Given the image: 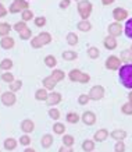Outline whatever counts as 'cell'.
Wrapping results in <instances>:
<instances>
[{
    "instance_id": "obj_1",
    "label": "cell",
    "mask_w": 132,
    "mask_h": 152,
    "mask_svg": "<svg viewBox=\"0 0 132 152\" xmlns=\"http://www.w3.org/2000/svg\"><path fill=\"white\" fill-rule=\"evenodd\" d=\"M120 84L127 89H132V64H123L118 70Z\"/></svg>"
},
{
    "instance_id": "obj_2",
    "label": "cell",
    "mask_w": 132,
    "mask_h": 152,
    "mask_svg": "<svg viewBox=\"0 0 132 152\" xmlns=\"http://www.w3.org/2000/svg\"><path fill=\"white\" fill-rule=\"evenodd\" d=\"M68 78L73 83H79V84H88L91 81V75L88 73H83L78 69H73L68 73Z\"/></svg>"
},
{
    "instance_id": "obj_3",
    "label": "cell",
    "mask_w": 132,
    "mask_h": 152,
    "mask_svg": "<svg viewBox=\"0 0 132 152\" xmlns=\"http://www.w3.org/2000/svg\"><path fill=\"white\" fill-rule=\"evenodd\" d=\"M77 9H78L79 15H81V18L82 20H88L89 17H91L93 7H92V3L89 1V0H79V1H78Z\"/></svg>"
},
{
    "instance_id": "obj_4",
    "label": "cell",
    "mask_w": 132,
    "mask_h": 152,
    "mask_svg": "<svg viewBox=\"0 0 132 152\" xmlns=\"http://www.w3.org/2000/svg\"><path fill=\"white\" fill-rule=\"evenodd\" d=\"M29 9V3L27 0H13V3L9 7V13L11 14H17V13H22L24 10Z\"/></svg>"
},
{
    "instance_id": "obj_5",
    "label": "cell",
    "mask_w": 132,
    "mask_h": 152,
    "mask_svg": "<svg viewBox=\"0 0 132 152\" xmlns=\"http://www.w3.org/2000/svg\"><path fill=\"white\" fill-rule=\"evenodd\" d=\"M104 67L107 70H111V71H115V70H120L121 67V59H120L118 56L115 55H111L109 56L104 61Z\"/></svg>"
},
{
    "instance_id": "obj_6",
    "label": "cell",
    "mask_w": 132,
    "mask_h": 152,
    "mask_svg": "<svg viewBox=\"0 0 132 152\" xmlns=\"http://www.w3.org/2000/svg\"><path fill=\"white\" fill-rule=\"evenodd\" d=\"M0 101L4 106L10 107V106H14L15 102H17V96H15V92H11V91H6L0 95Z\"/></svg>"
},
{
    "instance_id": "obj_7",
    "label": "cell",
    "mask_w": 132,
    "mask_h": 152,
    "mask_svg": "<svg viewBox=\"0 0 132 152\" xmlns=\"http://www.w3.org/2000/svg\"><path fill=\"white\" fill-rule=\"evenodd\" d=\"M88 95L91 98V101H95V102L100 101L104 96V88L102 87V85H95V87L91 88V91L88 92Z\"/></svg>"
},
{
    "instance_id": "obj_8",
    "label": "cell",
    "mask_w": 132,
    "mask_h": 152,
    "mask_svg": "<svg viewBox=\"0 0 132 152\" xmlns=\"http://www.w3.org/2000/svg\"><path fill=\"white\" fill-rule=\"evenodd\" d=\"M107 32H109L110 37L117 38V37H120V35L124 32V27L121 25V23L114 21V23L109 24V27H107Z\"/></svg>"
},
{
    "instance_id": "obj_9",
    "label": "cell",
    "mask_w": 132,
    "mask_h": 152,
    "mask_svg": "<svg viewBox=\"0 0 132 152\" xmlns=\"http://www.w3.org/2000/svg\"><path fill=\"white\" fill-rule=\"evenodd\" d=\"M113 17L117 23H121V21H127L128 20V11L123 7H115L113 10Z\"/></svg>"
},
{
    "instance_id": "obj_10",
    "label": "cell",
    "mask_w": 132,
    "mask_h": 152,
    "mask_svg": "<svg viewBox=\"0 0 132 152\" xmlns=\"http://www.w3.org/2000/svg\"><path fill=\"white\" fill-rule=\"evenodd\" d=\"M81 120L83 121V124L93 126L96 123V115L92 110H86V112H83V113H82Z\"/></svg>"
},
{
    "instance_id": "obj_11",
    "label": "cell",
    "mask_w": 132,
    "mask_h": 152,
    "mask_svg": "<svg viewBox=\"0 0 132 152\" xmlns=\"http://www.w3.org/2000/svg\"><path fill=\"white\" fill-rule=\"evenodd\" d=\"M61 99H63V96H61V94L60 92H56V91H51L50 94H49V98H47V101H46V103H47V106H56L59 105L60 102H61Z\"/></svg>"
},
{
    "instance_id": "obj_12",
    "label": "cell",
    "mask_w": 132,
    "mask_h": 152,
    "mask_svg": "<svg viewBox=\"0 0 132 152\" xmlns=\"http://www.w3.org/2000/svg\"><path fill=\"white\" fill-rule=\"evenodd\" d=\"M20 129H21V131H24L25 134H31L32 131L35 130V123H33L31 119H25L21 121Z\"/></svg>"
},
{
    "instance_id": "obj_13",
    "label": "cell",
    "mask_w": 132,
    "mask_h": 152,
    "mask_svg": "<svg viewBox=\"0 0 132 152\" xmlns=\"http://www.w3.org/2000/svg\"><path fill=\"white\" fill-rule=\"evenodd\" d=\"M14 45H15V41H14V38H11V37H4L0 39V46H1V49H4V50L13 49Z\"/></svg>"
},
{
    "instance_id": "obj_14",
    "label": "cell",
    "mask_w": 132,
    "mask_h": 152,
    "mask_svg": "<svg viewBox=\"0 0 132 152\" xmlns=\"http://www.w3.org/2000/svg\"><path fill=\"white\" fill-rule=\"evenodd\" d=\"M42 84H43V88H45V89L53 91L56 88V85H57V81H56L51 75H47V77H45V78L42 80Z\"/></svg>"
},
{
    "instance_id": "obj_15",
    "label": "cell",
    "mask_w": 132,
    "mask_h": 152,
    "mask_svg": "<svg viewBox=\"0 0 132 152\" xmlns=\"http://www.w3.org/2000/svg\"><path fill=\"white\" fill-rule=\"evenodd\" d=\"M53 142H54V138H53L51 134H45V135H42L41 147L43 148V149H49V148L53 145Z\"/></svg>"
},
{
    "instance_id": "obj_16",
    "label": "cell",
    "mask_w": 132,
    "mask_h": 152,
    "mask_svg": "<svg viewBox=\"0 0 132 152\" xmlns=\"http://www.w3.org/2000/svg\"><path fill=\"white\" fill-rule=\"evenodd\" d=\"M103 45H104V48L107 50H114V49L117 48V45H118V42H117V39L114 37L107 35V37L104 38V41H103Z\"/></svg>"
},
{
    "instance_id": "obj_17",
    "label": "cell",
    "mask_w": 132,
    "mask_h": 152,
    "mask_svg": "<svg viewBox=\"0 0 132 152\" xmlns=\"http://www.w3.org/2000/svg\"><path fill=\"white\" fill-rule=\"evenodd\" d=\"M110 137L115 141H124L127 138V131L125 130H121V129H115L110 133Z\"/></svg>"
},
{
    "instance_id": "obj_18",
    "label": "cell",
    "mask_w": 132,
    "mask_h": 152,
    "mask_svg": "<svg viewBox=\"0 0 132 152\" xmlns=\"http://www.w3.org/2000/svg\"><path fill=\"white\" fill-rule=\"evenodd\" d=\"M107 138H109V131L106 129H99L95 133V135H93V140H95L96 142H103Z\"/></svg>"
},
{
    "instance_id": "obj_19",
    "label": "cell",
    "mask_w": 132,
    "mask_h": 152,
    "mask_svg": "<svg viewBox=\"0 0 132 152\" xmlns=\"http://www.w3.org/2000/svg\"><path fill=\"white\" fill-rule=\"evenodd\" d=\"M47 98H49V94H47V89H45V88H39V89L35 91V99H36V101L46 102Z\"/></svg>"
},
{
    "instance_id": "obj_20",
    "label": "cell",
    "mask_w": 132,
    "mask_h": 152,
    "mask_svg": "<svg viewBox=\"0 0 132 152\" xmlns=\"http://www.w3.org/2000/svg\"><path fill=\"white\" fill-rule=\"evenodd\" d=\"M120 59L124 61L125 64H132V50L131 49H125L120 53Z\"/></svg>"
},
{
    "instance_id": "obj_21",
    "label": "cell",
    "mask_w": 132,
    "mask_h": 152,
    "mask_svg": "<svg viewBox=\"0 0 132 152\" xmlns=\"http://www.w3.org/2000/svg\"><path fill=\"white\" fill-rule=\"evenodd\" d=\"M18 145V141L15 138H6L4 142H3V147H4L6 151H14Z\"/></svg>"
},
{
    "instance_id": "obj_22",
    "label": "cell",
    "mask_w": 132,
    "mask_h": 152,
    "mask_svg": "<svg viewBox=\"0 0 132 152\" xmlns=\"http://www.w3.org/2000/svg\"><path fill=\"white\" fill-rule=\"evenodd\" d=\"M65 120H67V123L70 124H77L78 121L81 120V116L75 113V112H68L67 115H65Z\"/></svg>"
},
{
    "instance_id": "obj_23",
    "label": "cell",
    "mask_w": 132,
    "mask_h": 152,
    "mask_svg": "<svg viewBox=\"0 0 132 152\" xmlns=\"http://www.w3.org/2000/svg\"><path fill=\"white\" fill-rule=\"evenodd\" d=\"M77 28L82 32H89L92 29V24L88 21V20H81L79 23L77 24Z\"/></svg>"
},
{
    "instance_id": "obj_24",
    "label": "cell",
    "mask_w": 132,
    "mask_h": 152,
    "mask_svg": "<svg viewBox=\"0 0 132 152\" xmlns=\"http://www.w3.org/2000/svg\"><path fill=\"white\" fill-rule=\"evenodd\" d=\"M43 61H45V66L49 67V69H54L56 66H57V59H56L53 55H47L45 59H43Z\"/></svg>"
},
{
    "instance_id": "obj_25",
    "label": "cell",
    "mask_w": 132,
    "mask_h": 152,
    "mask_svg": "<svg viewBox=\"0 0 132 152\" xmlns=\"http://www.w3.org/2000/svg\"><path fill=\"white\" fill-rule=\"evenodd\" d=\"M11 29H13V27H11L9 23H0V37L1 38L9 37V34Z\"/></svg>"
},
{
    "instance_id": "obj_26",
    "label": "cell",
    "mask_w": 132,
    "mask_h": 152,
    "mask_svg": "<svg viewBox=\"0 0 132 152\" xmlns=\"http://www.w3.org/2000/svg\"><path fill=\"white\" fill-rule=\"evenodd\" d=\"M53 133L57 134V135H64L65 134V126H64V123L56 121L54 124H53Z\"/></svg>"
},
{
    "instance_id": "obj_27",
    "label": "cell",
    "mask_w": 132,
    "mask_h": 152,
    "mask_svg": "<svg viewBox=\"0 0 132 152\" xmlns=\"http://www.w3.org/2000/svg\"><path fill=\"white\" fill-rule=\"evenodd\" d=\"M61 56H63V59L65 61H74L78 57V53L75 50H64Z\"/></svg>"
},
{
    "instance_id": "obj_28",
    "label": "cell",
    "mask_w": 132,
    "mask_h": 152,
    "mask_svg": "<svg viewBox=\"0 0 132 152\" xmlns=\"http://www.w3.org/2000/svg\"><path fill=\"white\" fill-rule=\"evenodd\" d=\"M124 34L128 39H132V17L128 18L125 21V25H124Z\"/></svg>"
},
{
    "instance_id": "obj_29",
    "label": "cell",
    "mask_w": 132,
    "mask_h": 152,
    "mask_svg": "<svg viewBox=\"0 0 132 152\" xmlns=\"http://www.w3.org/2000/svg\"><path fill=\"white\" fill-rule=\"evenodd\" d=\"M13 69V60L11 59H3L0 61V70L1 71H10Z\"/></svg>"
},
{
    "instance_id": "obj_30",
    "label": "cell",
    "mask_w": 132,
    "mask_h": 152,
    "mask_svg": "<svg viewBox=\"0 0 132 152\" xmlns=\"http://www.w3.org/2000/svg\"><path fill=\"white\" fill-rule=\"evenodd\" d=\"M82 151L85 152H92L95 151V141H92V140H85L83 142H82Z\"/></svg>"
},
{
    "instance_id": "obj_31",
    "label": "cell",
    "mask_w": 132,
    "mask_h": 152,
    "mask_svg": "<svg viewBox=\"0 0 132 152\" xmlns=\"http://www.w3.org/2000/svg\"><path fill=\"white\" fill-rule=\"evenodd\" d=\"M38 38H39V41L42 42V45H43V46H45V45H49V43L51 42V39H53L49 32H41L39 35H38Z\"/></svg>"
},
{
    "instance_id": "obj_32",
    "label": "cell",
    "mask_w": 132,
    "mask_h": 152,
    "mask_svg": "<svg viewBox=\"0 0 132 152\" xmlns=\"http://www.w3.org/2000/svg\"><path fill=\"white\" fill-rule=\"evenodd\" d=\"M65 39H67V43H68L70 46H75L78 43V35L75 32H68Z\"/></svg>"
},
{
    "instance_id": "obj_33",
    "label": "cell",
    "mask_w": 132,
    "mask_h": 152,
    "mask_svg": "<svg viewBox=\"0 0 132 152\" xmlns=\"http://www.w3.org/2000/svg\"><path fill=\"white\" fill-rule=\"evenodd\" d=\"M74 142H75V138H74L73 135H70V134H64L63 135V145L64 147L73 148Z\"/></svg>"
},
{
    "instance_id": "obj_34",
    "label": "cell",
    "mask_w": 132,
    "mask_h": 152,
    "mask_svg": "<svg viewBox=\"0 0 132 152\" xmlns=\"http://www.w3.org/2000/svg\"><path fill=\"white\" fill-rule=\"evenodd\" d=\"M86 53H88V56L91 57V59H97L99 56H100V50H99V48H96V46H91L89 49L86 50Z\"/></svg>"
},
{
    "instance_id": "obj_35",
    "label": "cell",
    "mask_w": 132,
    "mask_h": 152,
    "mask_svg": "<svg viewBox=\"0 0 132 152\" xmlns=\"http://www.w3.org/2000/svg\"><path fill=\"white\" fill-rule=\"evenodd\" d=\"M51 77L57 81V83H60V81H63L64 80V77H65V74H64V71L63 70H59V69H56V70H53V73L50 74Z\"/></svg>"
},
{
    "instance_id": "obj_36",
    "label": "cell",
    "mask_w": 132,
    "mask_h": 152,
    "mask_svg": "<svg viewBox=\"0 0 132 152\" xmlns=\"http://www.w3.org/2000/svg\"><path fill=\"white\" fill-rule=\"evenodd\" d=\"M21 88H22V81L21 80H14L13 83L10 84V91L11 92H17Z\"/></svg>"
},
{
    "instance_id": "obj_37",
    "label": "cell",
    "mask_w": 132,
    "mask_h": 152,
    "mask_svg": "<svg viewBox=\"0 0 132 152\" xmlns=\"http://www.w3.org/2000/svg\"><path fill=\"white\" fill-rule=\"evenodd\" d=\"M1 81H4L6 84H11L14 81V75L13 73H10V71H4V73H1Z\"/></svg>"
},
{
    "instance_id": "obj_38",
    "label": "cell",
    "mask_w": 132,
    "mask_h": 152,
    "mask_svg": "<svg viewBox=\"0 0 132 152\" xmlns=\"http://www.w3.org/2000/svg\"><path fill=\"white\" fill-rule=\"evenodd\" d=\"M25 28H28V27H27V23H25V21H18V23H15V24L13 25V29L15 31V32H18V34L22 32Z\"/></svg>"
},
{
    "instance_id": "obj_39",
    "label": "cell",
    "mask_w": 132,
    "mask_h": 152,
    "mask_svg": "<svg viewBox=\"0 0 132 152\" xmlns=\"http://www.w3.org/2000/svg\"><path fill=\"white\" fill-rule=\"evenodd\" d=\"M20 39L22 41H28V39H32V32H31V28H25L22 32H20Z\"/></svg>"
},
{
    "instance_id": "obj_40",
    "label": "cell",
    "mask_w": 132,
    "mask_h": 152,
    "mask_svg": "<svg viewBox=\"0 0 132 152\" xmlns=\"http://www.w3.org/2000/svg\"><path fill=\"white\" fill-rule=\"evenodd\" d=\"M33 18V13H32L29 9H27V10H24L22 13H21V21H29V20H32Z\"/></svg>"
},
{
    "instance_id": "obj_41",
    "label": "cell",
    "mask_w": 132,
    "mask_h": 152,
    "mask_svg": "<svg viewBox=\"0 0 132 152\" xmlns=\"http://www.w3.org/2000/svg\"><path fill=\"white\" fill-rule=\"evenodd\" d=\"M47 115H49V117L53 119V120H59L60 119V110L59 109H56V107H50L49 112H47Z\"/></svg>"
},
{
    "instance_id": "obj_42",
    "label": "cell",
    "mask_w": 132,
    "mask_h": 152,
    "mask_svg": "<svg viewBox=\"0 0 132 152\" xmlns=\"http://www.w3.org/2000/svg\"><path fill=\"white\" fill-rule=\"evenodd\" d=\"M20 145H24V147L27 148L31 145V137L28 135V134H24L20 137Z\"/></svg>"
},
{
    "instance_id": "obj_43",
    "label": "cell",
    "mask_w": 132,
    "mask_h": 152,
    "mask_svg": "<svg viewBox=\"0 0 132 152\" xmlns=\"http://www.w3.org/2000/svg\"><path fill=\"white\" fill-rule=\"evenodd\" d=\"M33 23H35V25H36L38 28H43L46 25V17H43V15L35 17V18H33Z\"/></svg>"
},
{
    "instance_id": "obj_44",
    "label": "cell",
    "mask_w": 132,
    "mask_h": 152,
    "mask_svg": "<svg viewBox=\"0 0 132 152\" xmlns=\"http://www.w3.org/2000/svg\"><path fill=\"white\" fill-rule=\"evenodd\" d=\"M91 101V98H89V95L88 94H81L79 96H78V103L79 105H82V106H85V105H88V102Z\"/></svg>"
},
{
    "instance_id": "obj_45",
    "label": "cell",
    "mask_w": 132,
    "mask_h": 152,
    "mask_svg": "<svg viewBox=\"0 0 132 152\" xmlns=\"http://www.w3.org/2000/svg\"><path fill=\"white\" fill-rule=\"evenodd\" d=\"M42 46H43V45H42V42L39 41L38 37H33L31 39V48H33V49H41Z\"/></svg>"
},
{
    "instance_id": "obj_46",
    "label": "cell",
    "mask_w": 132,
    "mask_h": 152,
    "mask_svg": "<svg viewBox=\"0 0 132 152\" xmlns=\"http://www.w3.org/2000/svg\"><path fill=\"white\" fill-rule=\"evenodd\" d=\"M121 112H123L124 115H132V105L129 102L124 103V105L121 106Z\"/></svg>"
},
{
    "instance_id": "obj_47",
    "label": "cell",
    "mask_w": 132,
    "mask_h": 152,
    "mask_svg": "<svg viewBox=\"0 0 132 152\" xmlns=\"http://www.w3.org/2000/svg\"><path fill=\"white\" fill-rule=\"evenodd\" d=\"M114 152H125V144H124V141H117L115 142Z\"/></svg>"
},
{
    "instance_id": "obj_48",
    "label": "cell",
    "mask_w": 132,
    "mask_h": 152,
    "mask_svg": "<svg viewBox=\"0 0 132 152\" xmlns=\"http://www.w3.org/2000/svg\"><path fill=\"white\" fill-rule=\"evenodd\" d=\"M7 13H9V11L6 9V6L3 4V3H0V18H1V17H6Z\"/></svg>"
},
{
    "instance_id": "obj_49",
    "label": "cell",
    "mask_w": 132,
    "mask_h": 152,
    "mask_svg": "<svg viewBox=\"0 0 132 152\" xmlns=\"http://www.w3.org/2000/svg\"><path fill=\"white\" fill-rule=\"evenodd\" d=\"M70 3H71V0H61V1H60V4H59V7L64 10V9H67V7H68Z\"/></svg>"
},
{
    "instance_id": "obj_50",
    "label": "cell",
    "mask_w": 132,
    "mask_h": 152,
    "mask_svg": "<svg viewBox=\"0 0 132 152\" xmlns=\"http://www.w3.org/2000/svg\"><path fill=\"white\" fill-rule=\"evenodd\" d=\"M59 152H74V149L73 148H68V147H60V149H59Z\"/></svg>"
},
{
    "instance_id": "obj_51",
    "label": "cell",
    "mask_w": 132,
    "mask_h": 152,
    "mask_svg": "<svg viewBox=\"0 0 132 152\" xmlns=\"http://www.w3.org/2000/svg\"><path fill=\"white\" fill-rule=\"evenodd\" d=\"M115 0H102V4L103 6H110V4H113Z\"/></svg>"
},
{
    "instance_id": "obj_52",
    "label": "cell",
    "mask_w": 132,
    "mask_h": 152,
    "mask_svg": "<svg viewBox=\"0 0 132 152\" xmlns=\"http://www.w3.org/2000/svg\"><path fill=\"white\" fill-rule=\"evenodd\" d=\"M24 152H36V151H35L33 148H29V147H27V148H25V149H24Z\"/></svg>"
},
{
    "instance_id": "obj_53",
    "label": "cell",
    "mask_w": 132,
    "mask_h": 152,
    "mask_svg": "<svg viewBox=\"0 0 132 152\" xmlns=\"http://www.w3.org/2000/svg\"><path fill=\"white\" fill-rule=\"evenodd\" d=\"M128 102H129V103L132 105V91L129 92V95H128Z\"/></svg>"
},
{
    "instance_id": "obj_54",
    "label": "cell",
    "mask_w": 132,
    "mask_h": 152,
    "mask_svg": "<svg viewBox=\"0 0 132 152\" xmlns=\"http://www.w3.org/2000/svg\"><path fill=\"white\" fill-rule=\"evenodd\" d=\"M131 50H132V46H131Z\"/></svg>"
},
{
    "instance_id": "obj_55",
    "label": "cell",
    "mask_w": 132,
    "mask_h": 152,
    "mask_svg": "<svg viewBox=\"0 0 132 152\" xmlns=\"http://www.w3.org/2000/svg\"><path fill=\"white\" fill-rule=\"evenodd\" d=\"M0 95H1V92H0Z\"/></svg>"
},
{
    "instance_id": "obj_56",
    "label": "cell",
    "mask_w": 132,
    "mask_h": 152,
    "mask_svg": "<svg viewBox=\"0 0 132 152\" xmlns=\"http://www.w3.org/2000/svg\"><path fill=\"white\" fill-rule=\"evenodd\" d=\"M77 1H79V0H77Z\"/></svg>"
}]
</instances>
